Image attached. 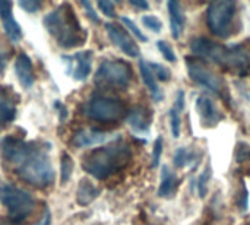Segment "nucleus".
Returning a JSON list of instances; mask_svg holds the SVG:
<instances>
[{
    "label": "nucleus",
    "mask_w": 250,
    "mask_h": 225,
    "mask_svg": "<svg viewBox=\"0 0 250 225\" xmlns=\"http://www.w3.org/2000/svg\"><path fill=\"white\" fill-rule=\"evenodd\" d=\"M132 158V151L125 142H113L107 146L97 148L86 154L82 161V168L98 180H105L110 176L122 171Z\"/></svg>",
    "instance_id": "obj_1"
},
{
    "label": "nucleus",
    "mask_w": 250,
    "mask_h": 225,
    "mask_svg": "<svg viewBox=\"0 0 250 225\" xmlns=\"http://www.w3.org/2000/svg\"><path fill=\"white\" fill-rule=\"evenodd\" d=\"M44 26L63 48H75L86 41V32L78 20L73 7L63 3L44 18Z\"/></svg>",
    "instance_id": "obj_2"
},
{
    "label": "nucleus",
    "mask_w": 250,
    "mask_h": 225,
    "mask_svg": "<svg viewBox=\"0 0 250 225\" xmlns=\"http://www.w3.org/2000/svg\"><path fill=\"white\" fill-rule=\"evenodd\" d=\"M190 50L211 61H215L221 66L234 69L240 75L248 73L250 69V59L249 53L239 45L234 47H224L221 44H217L208 38L198 37L190 41Z\"/></svg>",
    "instance_id": "obj_3"
},
{
    "label": "nucleus",
    "mask_w": 250,
    "mask_h": 225,
    "mask_svg": "<svg viewBox=\"0 0 250 225\" xmlns=\"http://www.w3.org/2000/svg\"><path fill=\"white\" fill-rule=\"evenodd\" d=\"M16 171L23 182L35 187H47L54 182L56 177L48 157L38 148L32 149L29 157L16 167Z\"/></svg>",
    "instance_id": "obj_4"
},
{
    "label": "nucleus",
    "mask_w": 250,
    "mask_h": 225,
    "mask_svg": "<svg viewBox=\"0 0 250 225\" xmlns=\"http://www.w3.org/2000/svg\"><path fill=\"white\" fill-rule=\"evenodd\" d=\"M236 13V0H212L207 13V23L209 31L220 38L230 37Z\"/></svg>",
    "instance_id": "obj_5"
},
{
    "label": "nucleus",
    "mask_w": 250,
    "mask_h": 225,
    "mask_svg": "<svg viewBox=\"0 0 250 225\" xmlns=\"http://www.w3.org/2000/svg\"><path fill=\"white\" fill-rule=\"evenodd\" d=\"M130 82L132 69L122 60H104L95 73V83L98 86L126 89Z\"/></svg>",
    "instance_id": "obj_6"
},
{
    "label": "nucleus",
    "mask_w": 250,
    "mask_h": 225,
    "mask_svg": "<svg viewBox=\"0 0 250 225\" xmlns=\"http://www.w3.org/2000/svg\"><path fill=\"white\" fill-rule=\"evenodd\" d=\"M0 201L6 206L9 217L15 221L23 220L34 209L32 196L28 192L10 184L0 186Z\"/></svg>",
    "instance_id": "obj_7"
},
{
    "label": "nucleus",
    "mask_w": 250,
    "mask_h": 225,
    "mask_svg": "<svg viewBox=\"0 0 250 225\" xmlns=\"http://www.w3.org/2000/svg\"><path fill=\"white\" fill-rule=\"evenodd\" d=\"M186 66H188V73L192 81H195L198 85L209 89L215 95L221 98H227V88L224 81L212 72L204 61L195 57H188L186 59Z\"/></svg>",
    "instance_id": "obj_8"
},
{
    "label": "nucleus",
    "mask_w": 250,
    "mask_h": 225,
    "mask_svg": "<svg viewBox=\"0 0 250 225\" xmlns=\"http://www.w3.org/2000/svg\"><path fill=\"white\" fill-rule=\"evenodd\" d=\"M126 114V107L122 101L107 97H94L86 105V116L94 122L114 123Z\"/></svg>",
    "instance_id": "obj_9"
},
{
    "label": "nucleus",
    "mask_w": 250,
    "mask_h": 225,
    "mask_svg": "<svg viewBox=\"0 0 250 225\" xmlns=\"http://www.w3.org/2000/svg\"><path fill=\"white\" fill-rule=\"evenodd\" d=\"M34 148H35L34 145L22 142L19 139H15V138H6L0 145V149H1L4 160L9 161L10 164L16 165V167L21 165L29 157V154L32 152Z\"/></svg>",
    "instance_id": "obj_10"
},
{
    "label": "nucleus",
    "mask_w": 250,
    "mask_h": 225,
    "mask_svg": "<svg viewBox=\"0 0 250 225\" xmlns=\"http://www.w3.org/2000/svg\"><path fill=\"white\" fill-rule=\"evenodd\" d=\"M105 29H107V34H108L111 42L119 50H122L125 54H127L129 57H138L141 54L139 45L122 26H119L116 23H105Z\"/></svg>",
    "instance_id": "obj_11"
},
{
    "label": "nucleus",
    "mask_w": 250,
    "mask_h": 225,
    "mask_svg": "<svg viewBox=\"0 0 250 225\" xmlns=\"http://www.w3.org/2000/svg\"><path fill=\"white\" fill-rule=\"evenodd\" d=\"M0 19L6 35L12 41H19L22 38V28L16 22L12 10V0H0Z\"/></svg>",
    "instance_id": "obj_12"
},
{
    "label": "nucleus",
    "mask_w": 250,
    "mask_h": 225,
    "mask_svg": "<svg viewBox=\"0 0 250 225\" xmlns=\"http://www.w3.org/2000/svg\"><path fill=\"white\" fill-rule=\"evenodd\" d=\"M196 111H198V114L201 117V122L208 127L217 126L223 119V116L217 110L214 101L207 95L198 97V100H196Z\"/></svg>",
    "instance_id": "obj_13"
},
{
    "label": "nucleus",
    "mask_w": 250,
    "mask_h": 225,
    "mask_svg": "<svg viewBox=\"0 0 250 225\" xmlns=\"http://www.w3.org/2000/svg\"><path fill=\"white\" fill-rule=\"evenodd\" d=\"M113 139L114 138L111 133L92 130V129H83V130H79L73 136V145L76 148H89V146H97V145L105 143Z\"/></svg>",
    "instance_id": "obj_14"
},
{
    "label": "nucleus",
    "mask_w": 250,
    "mask_h": 225,
    "mask_svg": "<svg viewBox=\"0 0 250 225\" xmlns=\"http://www.w3.org/2000/svg\"><path fill=\"white\" fill-rule=\"evenodd\" d=\"M15 70H16V76H18L21 85L23 88H31L34 83V67H32V61L28 57V54L21 53L16 57Z\"/></svg>",
    "instance_id": "obj_15"
},
{
    "label": "nucleus",
    "mask_w": 250,
    "mask_h": 225,
    "mask_svg": "<svg viewBox=\"0 0 250 225\" xmlns=\"http://www.w3.org/2000/svg\"><path fill=\"white\" fill-rule=\"evenodd\" d=\"M167 7H168L171 34L174 38H179L183 32V28H185V16L182 12L180 1L179 0H167Z\"/></svg>",
    "instance_id": "obj_16"
},
{
    "label": "nucleus",
    "mask_w": 250,
    "mask_h": 225,
    "mask_svg": "<svg viewBox=\"0 0 250 225\" xmlns=\"http://www.w3.org/2000/svg\"><path fill=\"white\" fill-rule=\"evenodd\" d=\"M139 70H141V76H142V81H144L145 86L151 92L152 100L157 101V102H160L163 100V94H161V91H160V88L157 85V78H155L154 72L151 70L149 63L145 61V60H141L139 61Z\"/></svg>",
    "instance_id": "obj_17"
},
{
    "label": "nucleus",
    "mask_w": 250,
    "mask_h": 225,
    "mask_svg": "<svg viewBox=\"0 0 250 225\" xmlns=\"http://www.w3.org/2000/svg\"><path fill=\"white\" fill-rule=\"evenodd\" d=\"M75 69H73V78L76 81H85L91 73L92 66V51H82L78 53L75 57Z\"/></svg>",
    "instance_id": "obj_18"
},
{
    "label": "nucleus",
    "mask_w": 250,
    "mask_h": 225,
    "mask_svg": "<svg viewBox=\"0 0 250 225\" xmlns=\"http://www.w3.org/2000/svg\"><path fill=\"white\" fill-rule=\"evenodd\" d=\"M179 186V180L176 177V174L167 167H163V174H161V184L158 189V196L160 198H171Z\"/></svg>",
    "instance_id": "obj_19"
},
{
    "label": "nucleus",
    "mask_w": 250,
    "mask_h": 225,
    "mask_svg": "<svg viewBox=\"0 0 250 225\" xmlns=\"http://www.w3.org/2000/svg\"><path fill=\"white\" fill-rule=\"evenodd\" d=\"M127 123L135 132L144 133L149 129V116L146 114V110L144 107H135L127 114Z\"/></svg>",
    "instance_id": "obj_20"
},
{
    "label": "nucleus",
    "mask_w": 250,
    "mask_h": 225,
    "mask_svg": "<svg viewBox=\"0 0 250 225\" xmlns=\"http://www.w3.org/2000/svg\"><path fill=\"white\" fill-rule=\"evenodd\" d=\"M15 114H16V108L13 101L6 92L0 91V124H6L12 122L15 119Z\"/></svg>",
    "instance_id": "obj_21"
},
{
    "label": "nucleus",
    "mask_w": 250,
    "mask_h": 225,
    "mask_svg": "<svg viewBox=\"0 0 250 225\" xmlns=\"http://www.w3.org/2000/svg\"><path fill=\"white\" fill-rule=\"evenodd\" d=\"M98 196V189L88 180H82L78 187V202L81 205L91 204Z\"/></svg>",
    "instance_id": "obj_22"
},
{
    "label": "nucleus",
    "mask_w": 250,
    "mask_h": 225,
    "mask_svg": "<svg viewBox=\"0 0 250 225\" xmlns=\"http://www.w3.org/2000/svg\"><path fill=\"white\" fill-rule=\"evenodd\" d=\"M192 158H193V154H192L189 149H186V148H179V149L176 151V154H174V165H176V168H183V167H186V165L192 161Z\"/></svg>",
    "instance_id": "obj_23"
},
{
    "label": "nucleus",
    "mask_w": 250,
    "mask_h": 225,
    "mask_svg": "<svg viewBox=\"0 0 250 225\" xmlns=\"http://www.w3.org/2000/svg\"><path fill=\"white\" fill-rule=\"evenodd\" d=\"M122 22L125 23V26L139 40V41H142V42H146L148 41V37L138 28V25L130 19V18H127V16H122Z\"/></svg>",
    "instance_id": "obj_24"
},
{
    "label": "nucleus",
    "mask_w": 250,
    "mask_h": 225,
    "mask_svg": "<svg viewBox=\"0 0 250 225\" xmlns=\"http://www.w3.org/2000/svg\"><path fill=\"white\" fill-rule=\"evenodd\" d=\"M142 23L145 25V28H148L152 32H161L163 29V22L160 20V18L154 16V15H145L142 16Z\"/></svg>",
    "instance_id": "obj_25"
},
{
    "label": "nucleus",
    "mask_w": 250,
    "mask_h": 225,
    "mask_svg": "<svg viewBox=\"0 0 250 225\" xmlns=\"http://www.w3.org/2000/svg\"><path fill=\"white\" fill-rule=\"evenodd\" d=\"M157 47H158L160 53L163 54V57H164L167 61L174 63V61L177 60V57H176V54H174V50L171 48V45H170L168 42L160 40V41H157Z\"/></svg>",
    "instance_id": "obj_26"
},
{
    "label": "nucleus",
    "mask_w": 250,
    "mask_h": 225,
    "mask_svg": "<svg viewBox=\"0 0 250 225\" xmlns=\"http://www.w3.org/2000/svg\"><path fill=\"white\" fill-rule=\"evenodd\" d=\"M149 66H151V70L154 72V75H155V78H157L158 81H161V82L170 81L171 72H170L167 67H164V66L160 64V63H149Z\"/></svg>",
    "instance_id": "obj_27"
},
{
    "label": "nucleus",
    "mask_w": 250,
    "mask_h": 225,
    "mask_svg": "<svg viewBox=\"0 0 250 225\" xmlns=\"http://www.w3.org/2000/svg\"><path fill=\"white\" fill-rule=\"evenodd\" d=\"M170 124H171V133L173 138H179L180 136V127H182V120H180V114L176 108L170 110Z\"/></svg>",
    "instance_id": "obj_28"
},
{
    "label": "nucleus",
    "mask_w": 250,
    "mask_h": 225,
    "mask_svg": "<svg viewBox=\"0 0 250 225\" xmlns=\"http://www.w3.org/2000/svg\"><path fill=\"white\" fill-rule=\"evenodd\" d=\"M211 179V167H207L205 171L201 174L199 180H198V190H199V196L201 198H205L207 196V192H208V180Z\"/></svg>",
    "instance_id": "obj_29"
},
{
    "label": "nucleus",
    "mask_w": 250,
    "mask_h": 225,
    "mask_svg": "<svg viewBox=\"0 0 250 225\" xmlns=\"http://www.w3.org/2000/svg\"><path fill=\"white\" fill-rule=\"evenodd\" d=\"M161 154H163V138L158 136L155 143H154V149H152V157H151V167L155 168L158 164H160V160H161Z\"/></svg>",
    "instance_id": "obj_30"
},
{
    "label": "nucleus",
    "mask_w": 250,
    "mask_h": 225,
    "mask_svg": "<svg viewBox=\"0 0 250 225\" xmlns=\"http://www.w3.org/2000/svg\"><path fill=\"white\" fill-rule=\"evenodd\" d=\"M72 168H73V163H72V158L69 155H63V160H62V182H67L70 179V174H72Z\"/></svg>",
    "instance_id": "obj_31"
},
{
    "label": "nucleus",
    "mask_w": 250,
    "mask_h": 225,
    "mask_svg": "<svg viewBox=\"0 0 250 225\" xmlns=\"http://www.w3.org/2000/svg\"><path fill=\"white\" fill-rule=\"evenodd\" d=\"M98 7L105 16H108V18L116 16V7L111 0H98Z\"/></svg>",
    "instance_id": "obj_32"
},
{
    "label": "nucleus",
    "mask_w": 250,
    "mask_h": 225,
    "mask_svg": "<svg viewBox=\"0 0 250 225\" xmlns=\"http://www.w3.org/2000/svg\"><path fill=\"white\" fill-rule=\"evenodd\" d=\"M21 7L29 13H34L37 10H40L41 4H42V0H18Z\"/></svg>",
    "instance_id": "obj_33"
},
{
    "label": "nucleus",
    "mask_w": 250,
    "mask_h": 225,
    "mask_svg": "<svg viewBox=\"0 0 250 225\" xmlns=\"http://www.w3.org/2000/svg\"><path fill=\"white\" fill-rule=\"evenodd\" d=\"M81 4L83 6V9H85L86 15L89 16V19H91L94 23H98V22H100V19H98V15H97L95 9L92 7V3H91V0H81Z\"/></svg>",
    "instance_id": "obj_34"
},
{
    "label": "nucleus",
    "mask_w": 250,
    "mask_h": 225,
    "mask_svg": "<svg viewBox=\"0 0 250 225\" xmlns=\"http://www.w3.org/2000/svg\"><path fill=\"white\" fill-rule=\"evenodd\" d=\"M239 151H237V161H245L250 158V148H248V145L245 143V148H242V143L237 146Z\"/></svg>",
    "instance_id": "obj_35"
},
{
    "label": "nucleus",
    "mask_w": 250,
    "mask_h": 225,
    "mask_svg": "<svg viewBox=\"0 0 250 225\" xmlns=\"http://www.w3.org/2000/svg\"><path fill=\"white\" fill-rule=\"evenodd\" d=\"M185 107V92L183 91H179L177 92V97H176V104H174V108L180 113Z\"/></svg>",
    "instance_id": "obj_36"
},
{
    "label": "nucleus",
    "mask_w": 250,
    "mask_h": 225,
    "mask_svg": "<svg viewBox=\"0 0 250 225\" xmlns=\"http://www.w3.org/2000/svg\"><path fill=\"white\" fill-rule=\"evenodd\" d=\"M248 198H249V195H248V189L243 186V193H242V202H239L237 205H239V208H240V211H246V208H248Z\"/></svg>",
    "instance_id": "obj_37"
},
{
    "label": "nucleus",
    "mask_w": 250,
    "mask_h": 225,
    "mask_svg": "<svg viewBox=\"0 0 250 225\" xmlns=\"http://www.w3.org/2000/svg\"><path fill=\"white\" fill-rule=\"evenodd\" d=\"M130 1V4H133L136 9H141V10H146V9H149V3H148V0H129Z\"/></svg>",
    "instance_id": "obj_38"
},
{
    "label": "nucleus",
    "mask_w": 250,
    "mask_h": 225,
    "mask_svg": "<svg viewBox=\"0 0 250 225\" xmlns=\"http://www.w3.org/2000/svg\"><path fill=\"white\" fill-rule=\"evenodd\" d=\"M3 69H4V56H3V53L0 51V73L3 72Z\"/></svg>",
    "instance_id": "obj_39"
},
{
    "label": "nucleus",
    "mask_w": 250,
    "mask_h": 225,
    "mask_svg": "<svg viewBox=\"0 0 250 225\" xmlns=\"http://www.w3.org/2000/svg\"><path fill=\"white\" fill-rule=\"evenodd\" d=\"M114 1H117V3H119V1H120V0H114Z\"/></svg>",
    "instance_id": "obj_40"
},
{
    "label": "nucleus",
    "mask_w": 250,
    "mask_h": 225,
    "mask_svg": "<svg viewBox=\"0 0 250 225\" xmlns=\"http://www.w3.org/2000/svg\"><path fill=\"white\" fill-rule=\"evenodd\" d=\"M157 1H160V0H157Z\"/></svg>",
    "instance_id": "obj_41"
}]
</instances>
